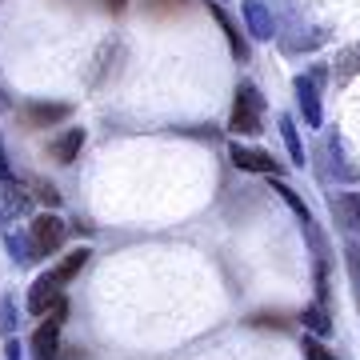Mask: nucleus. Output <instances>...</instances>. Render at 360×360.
<instances>
[{
  "label": "nucleus",
  "instance_id": "412c9836",
  "mask_svg": "<svg viewBox=\"0 0 360 360\" xmlns=\"http://www.w3.org/2000/svg\"><path fill=\"white\" fill-rule=\"evenodd\" d=\"M0 180H8V156H4V144H0Z\"/></svg>",
  "mask_w": 360,
  "mask_h": 360
},
{
  "label": "nucleus",
  "instance_id": "aec40b11",
  "mask_svg": "<svg viewBox=\"0 0 360 360\" xmlns=\"http://www.w3.org/2000/svg\"><path fill=\"white\" fill-rule=\"evenodd\" d=\"M101 4L108 13H124V8H129V0H101Z\"/></svg>",
  "mask_w": 360,
  "mask_h": 360
},
{
  "label": "nucleus",
  "instance_id": "a211bd4d",
  "mask_svg": "<svg viewBox=\"0 0 360 360\" xmlns=\"http://www.w3.org/2000/svg\"><path fill=\"white\" fill-rule=\"evenodd\" d=\"M276 193H281V196H284V200H288V205H292V208H296V212H300V220H304V224H309V208L300 205V196H296V193H292V188H288V184H276Z\"/></svg>",
  "mask_w": 360,
  "mask_h": 360
},
{
  "label": "nucleus",
  "instance_id": "ddd939ff",
  "mask_svg": "<svg viewBox=\"0 0 360 360\" xmlns=\"http://www.w3.org/2000/svg\"><path fill=\"white\" fill-rule=\"evenodd\" d=\"M212 16H217V20H220V28H224V37H229L232 52H236V56H245V40H240V32H236V25H232V20H229V13H224V8H217V4H212Z\"/></svg>",
  "mask_w": 360,
  "mask_h": 360
},
{
  "label": "nucleus",
  "instance_id": "0eeeda50",
  "mask_svg": "<svg viewBox=\"0 0 360 360\" xmlns=\"http://www.w3.org/2000/svg\"><path fill=\"white\" fill-rule=\"evenodd\" d=\"M232 165L245 168V172H264V176H276V160L269 153H257V148H232Z\"/></svg>",
  "mask_w": 360,
  "mask_h": 360
},
{
  "label": "nucleus",
  "instance_id": "f8f14e48",
  "mask_svg": "<svg viewBox=\"0 0 360 360\" xmlns=\"http://www.w3.org/2000/svg\"><path fill=\"white\" fill-rule=\"evenodd\" d=\"M245 13H248V25H252V37H272L269 16H264V8H260L257 0H248V4H245Z\"/></svg>",
  "mask_w": 360,
  "mask_h": 360
},
{
  "label": "nucleus",
  "instance_id": "f257e3e1",
  "mask_svg": "<svg viewBox=\"0 0 360 360\" xmlns=\"http://www.w3.org/2000/svg\"><path fill=\"white\" fill-rule=\"evenodd\" d=\"M260 112H264L260 92L252 89V84H240V89H236V104H232L229 129L236 132V136H257V132H264V124H260Z\"/></svg>",
  "mask_w": 360,
  "mask_h": 360
},
{
  "label": "nucleus",
  "instance_id": "39448f33",
  "mask_svg": "<svg viewBox=\"0 0 360 360\" xmlns=\"http://www.w3.org/2000/svg\"><path fill=\"white\" fill-rule=\"evenodd\" d=\"M60 324L65 316H49L32 333V360H60Z\"/></svg>",
  "mask_w": 360,
  "mask_h": 360
},
{
  "label": "nucleus",
  "instance_id": "f3484780",
  "mask_svg": "<svg viewBox=\"0 0 360 360\" xmlns=\"http://www.w3.org/2000/svg\"><path fill=\"white\" fill-rule=\"evenodd\" d=\"M32 188H37V200H44L49 208H56V205H60V193H56L52 184H40V180H32Z\"/></svg>",
  "mask_w": 360,
  "mask_h": 360
},
{
  "label": "nucleus",
  "instance_id": "1a4fd4ad",
  "mask_svg": "<svg viewBox=\"0 0 360 360\" xmlns=\"http://www.w3.org/2000/svg\"><path fill=\"white\" fill-rule=\"evenodd\" d=\"M333 208H336V217H340V224H345L348 232H360V193H345Z\"/></svg>",
  "mask_w": 360,
  "mask_h": 360
},
{
  "label": "nucleus",
  "instance_id": "4468645a",
  "mask_svg": "<svg viewBox=\"0 0 360 360\" xmlns=\"http://www.w3.org/2000/svg\"><path fill=\"white\" fill-rule=\"evenodd\" d=\"M281 132H284L288 153H292V165H304V148H300V136H296V129H292V120H288V116L281 120Z\"/></svg>",
  "mask_w": 360,
  "mask_h": 360
},
{
  "label": "nucleus",
  "instance_id": "7ed1b4c3",
  "mask_svg": "<svg viewBox=\"0 0 360 360\" xmlns=\"http://www.w3.org/2000/svg\"><path fill=\"white\" fill-rule=\"evenodd\" d=\"M28 312H32V316H65L68 312L65 292H60V284L52 281L49 272L37 276V284H32V292H28Z\"/></svg>",
  "mask_w": 360,
  "mask_h": 360
},
{
  "label": "nucleus",
  "instance_id": "423d86ee",
  "mask_svg": "<svg viewBox=\"0 0 360 360\" xmlns=\"http://www.w3.org/2000/svg\"><path fill=\"white\" fill-rule=\"evenodd\" d=\"M84 141H89V132H84V129H68L65 136H56V141L49 144V156L56 160V165H72L77 153L84 148Z\"/></svg>",
  "mask_w": 360,
  "mask_h": 360
},
{
  "label": "nucleus",
  "instance_id": "6ab92c4d",
  "mask_svg": "<svg viewBox=\"0 0 360 360\" xmlns=\"http://www.w3.org/2000/svg\"><path fill=\"white\" fill-rule=\"evenodd\" d=\"M148 13H172V8H184V0H144Z\"/></svg>",
  "mask_w": 360,
  "mask_h": 360
},
{
  "label": "nucleus",
  "instance_id": "20e7f679",
  "mask_svg": "<svg viewBox=\"0 0 360 360\" xmlns=\"http://www.w3.org/2000/svg\"><path fill=\"white\" fill-rule=\"evenodd\" d=\"M68 104H49V101H37V104H25L20 108V120H25L28 132H40V129H52V124H60L68 120Z\"/></svg>",
  "mask_w": 360,
  "mask_h": 360
},
{
  "label": "nucleus",
  "instance_id": "6e6552de",
  "mask_svg": "<svg viewBox=\"0 0 360 360\" xmlns=\"http://www.w3.org/2000/svg\"><path fill=\"white\" fill-rule=\"evenodd\" d=\"M89 257H92L89 248H72V252H68V257L60 260V264H56V269H52L49 276H52L56 284H68V281H72V276H77L80 269H84V264H89Z\"/></svg>",
  "mask_w": 360,
  "mask_h": 360
},
{
  "label": "nucleus",
  "instance_id": "9d476101",
  "mask_svg": "<svg viewBox=\"0 0 360 360\" xmlns=\"http://www.w3.org/2000/svg\"><path fill=\"white\" fill-rule=\"evenodd\" d=\"M296 96H300V108H304V116H309V124H316L321 120V104H316V89H312V80H296Z\"/></svg>",
  "mask_w": 360,
  "mask_h": 360
},
{
  "label": "nucleus",
  "instance_id": "2eb2a0df",
  "mask_svg": "<svg viewBox=\"0 0 360 360\" xmlns=\"http://www.w3.org/2000/svg\"><path fill=\"white\" fill-rule=\"evenodd\" d=\"M300 352H304V360H336L328 348L316 340V336H304V345H300Z\"/></svg>",
  "mask_w": 360,
  "mask_h": 360
},
{
  "label": "nucleus",
  "instance_id": "f03ea898",
  "mask_svg": "<svg viewBox=\"0 0 360 360\" xmlns=\"http://www.w3.org/2000/svg\"><path fill=\"white\" fill-rule=\"evenodd\" d=\"M65 232L68 224L56 212H40V217H32V224H28V236H32V257H52L56 248L65 245Z\"/></svg>",
  "mask_w": 360,
  "mask_h": 360
},
{
  "label": "nucleus",
  "instance_id": "9b49d317",
  "mask_svg": "<svg viewBox=\"0 0 360 360\" xmlns=\"http://www.w3.org/2000/svg\"><path fill=\"white\" fill-rule=\"evenodd\" d=\"M360 72V44H352V49L336 52V80H348Z\"/></svg>",
  "mask_w": 360,
  "mask_h": 360
},
{
  "label": "nucleus",
  "instance_id": "dca6fc26",
  "mask_svg": "<svg viewBox=\"0 0 360 360\" xmlns=\"http://www.w3.org/2000/svg\"><path fill=\"white\" fill-rule=\"evenodd\" d=\"M300 321L309 324V328H312L316 336H324V333H328V321H324V312H321V309H304V316H300Z\"/></svg>",
  "mask_w": 360,
  "mask_h": 360
}]
</instances>
